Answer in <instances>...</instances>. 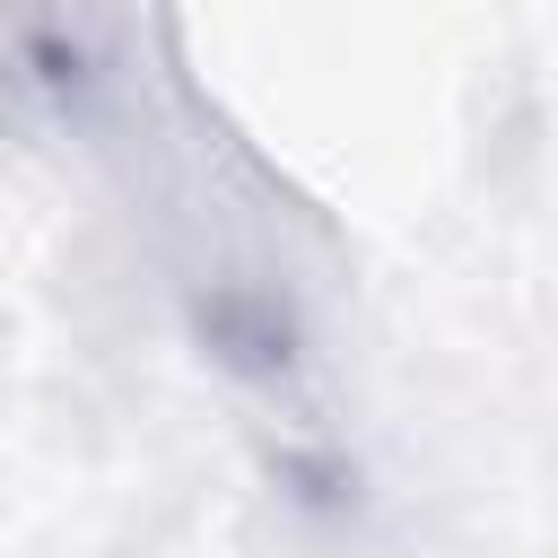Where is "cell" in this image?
Instances as JSON below:
<instances>
[{"mask_svg":"<svg viewBox=\"0 0 558 558\" xmlns=\"http://www.w3.org/2000/svg\"><path fill=\"white\" fill-rule=\"evenodd\" d=\"M209 340H218V357H235V366H279V357H288V323H279L270 305H218V314H209Z\"/></svg>","mask_w":558,"mask_h":558,"instance_id":"6da1fadb","label":"cell"},{"mask_svg":"<svg viewBox=\"0 0 558 558\" xmlns=\"http://www.w3.org/2000/svg\"><path fill=\"white\" fill-rule=\"evenodd\" d=\"M26 61H35V87H52V96H78L87 87V44L78 35H35Z\"/></svg>","mask_w":558,"mask_h":558,"instance_id":"7a4b0ae2","label":"cell"}]
</instances>
